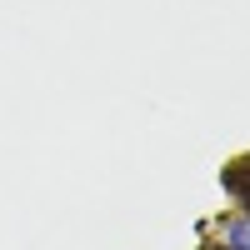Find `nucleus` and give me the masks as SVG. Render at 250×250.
Wrapping results in <instances>:
<instances>
[{
	"label": "nucleus",
	"mask_w": 250,
	"mask_h": 250,
	"mask_svg": "<svg viewBox=\"0 0 250 250\" xmlns=\"http://www.w3.org/2000/svg\"><path fill=\"white\" fill-rule=\"evenodd\" d=\"M220 185H225V195L240 205V215H250V155H240V160L225 165V170H220Z\"/></svg>",
	"instance_id": "1"
},
{
	"label": "nucleus",
	"mask_w": 250,
	"mask_h": 250,
	"mask_svg": "<svg viewBox=\"0 0 250 250\" xmlns=\"http://www.w3.org/2000/svg\"><path fill=\"white\" fill-rule=\"evenodd\" d=\"M220 250H250V215H225L220 220Z\"/></svg>",
	"instance_id": "2"
},
{
	"label": "nucleus",
	"mask_w": 250,
	"mask_h": 250,
	"mask_svg": "<svg viewBox=\"0 0 250 250\" xmlns=\"http://www.w3.org/2000/svg\"><path fill=\"white\" fill-rule=\"evenodd\" d=\"M210 250H220V245H210Z\"/></svg>",
	"instance_id": "3"
}]
</instances>
